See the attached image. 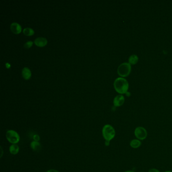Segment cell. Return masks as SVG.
Masks as SVG:
<instances>
[{"label":"cell","instance_id":"6da1fadb","mask_svg":"<svg viewBox=\"0 0 172 172\" xmlns=\"http://www.w3.org/2000/svg\"><path fill=\"white\" fill-rule=\"evenodd\" d=\"M114 86L117 93L120 94H125L128 92L129 83L124 78L119 77L115 80Z\"/></svg>","mask_w":172,"mask_h":172},{"label":"cell","instance_id":"7a4b0ae2","mask_svg":"<svg viewBox=\"0 0 172 172\" xmlns=\"http://www.w3.org/2000/svg\"><path fill=\"white\" fill-rule=\"evenodd\" d=\"M102 134L105 141L110 142L115 137L116 131L113 126L110 124H106L102 128Z\"/></svg>","mask_w":172,"mask_h":172},{"label":"cell","instance_id":"3957f363","mask_svg":"<svg viewBox=\"0 0 172 172\" xmlns=\"http://www.w3.org/2000/svg\"><path fill=\"white\" fill-rule=\"evenodd\" d=\"M131 71V66L129 63L121 64L118 68V74L122 78L127 77Z\"/></svg>","mask_w":172,"mask_h":172},{"label":"cell","instance_id":"277c9868","mask_svg":"<svg viewBox=\"0 0 172 172\" xmlns=\"http://www.w3.org/2000/svg\"><path fill=\"white\" fill-rule=\"evenodd\" d=\"M6 138L7 140L12 144H17L20 140V137L15 130H9L6 133Z\"/></svg>","mask_w":172,"mask_h":172},{"label":"cell","instance_id":"5b68a950","mask_svg":"<svg viewBox=\"0 0 172 172\" xmlns=\"http://www.w3.org/2000/svg\"><path fill=\"white\" fill-rule=\"evenodd\" d=\"M134 135L137 139L140 140H144L147 137V131L146 129L142 126H138L135 129Z\"/></svg>","mask_w":172,"mask_h":172},{"label":"cell","instance_id":"8992f818","mask_svg":"<svg viewBox=\"0 0 172 172\" xmlns=\"http://www.w3.org/2000/svg\"><path fill=\"white\" fill-rule=\"evenodd\" d=\"M124 102H125L124 96L122 95H118L116 96L114 99L113 104L116 107H119L124 104Z\"/></svg>","mask_w":172,"mask_h":172},{"label":"cell","instance_id":"52a82bcc","mask_svg":"<svg viewBox=\"0 0 172 172\" xmlns=\"http://www.w3.org/2000/svg\"><path fill=\"white\" fill-rule=\"evenodd\" d=\"M10 29L11 32L16 34H18L22 32V27L20 24L16 23L13 22L10 25Z\"/></svg>","mask_w":172,"mask_h":172},{"label":"cell","instance_id":"ba28073f","mask_svg":"<svg viewBox=\"0 0 172 172\" xmlns=\"http://www.w3.org/2000/svg\"><path fill=\"white\" fill-rule=\"evenodd\" d=\"M34 44L39 47H44L48 44V41L46 38L39 37L37 38L34 41Z\"/></svg>","mask_w":172,"mask_h":172},{"label":"cell","instance_id":"9c48e42d","mask_svg":"<svg viewBox=\"0 0 172 172\" xmlns=\"http://www.w3.org/2000/svg\"><path fill=\"white\" fill-rule=\"evenodd\" d=\"M22 75L25 80H29L32 77V72L27 67H24L22 69Z\"/></svg>","mask_w":172,"mask_h":172},{"label":"cell","instance_id":"30bf717a","mask_svg":"<svg viewBox=\"0 0 172 172\" xmlns=\"http://www.w3.org/2000/svg\"><path fill=\"white\" fill-rule=\"evenodd\" d=\"M141 144V141L137 139H133L130 142V146L134 149H137L140 147Z\"/></svg>","mask_w":172,"mask_h":172},{"label":"cell","instance_id":"8fae6325","mask_svg":"<svg viewBox=\"0 0 172 172\" xmlns=\"http://www.w3.org/2000/svg\"><path fill=\"white\" fill-rule=\"evenodd\" d=\"M10 152L13 155H16L19 152V147L17 144H13L10 146Z\"/></svg>","mask_w":172,"mask_h":172},{"label":"cell","instance_id":"7c38bea8","mask_svg":"<svg viewBox=\"0 0 172 172\" xmlns=\"http://www.w3.org/2000/svg\"><path fill=\"white\" fill-rule=\"evenodd\" d=\"M30 147L34 151H39L41 149V144L38 141H33L30 143Z\"/></svg>","mask_w":172,"mask_h":172},{"label":"cell","instance_id":"4fadbf2b","mask_svg":"<svg viewBox=\"0 0 172 172\" xmlns=\"http://www.w3.org/2000/svg\"><path fill=\"white\" fill-rule=\"evenodd\" d=\"M23 32L24 35H26L27 37H30V36L34 35V30L29 27L24 28L23 30Z\"/></svg>","mask_w":172,"mask_h":172},{"label":"cell","instance_id":"5bb4252c","mask_svg":"<svg viewBox=\"0 0 172 172\" xmlns=\"http://www.w3.org/2000/svg\"><path fill=\"white\" fill-rule=\"evenodd\" d=\"M138 61V57L136 55H132L129 58V63L130 65H135Z\"/></svg>","mask_w":172,"mask_h":172},{"label":"cell","instance_id":"9a60e30c","mask_svg":"<svg viewBox=\"0 0 172 172\" xmlns=\"http://www.w3.org/2000/svg\"><path fill=\"white\" fill-rule=\"evenodd\" d=\"M33 45V42L32 41H28L26 43H25L24 44V48L26 49L30 48Z\"/></svg>","mask_w":172,"mask_h":172},{"label":"cell","instance_id":"2e32d148","mask_svg":"<svg viewBox=\"0 0 172 172\" xmlns=\"http://www.w3.org/2000/svg\"><path fill=\"white\" fill-rule=\"evenodd\" d=\"M33 140L34 141H38L39 142V141L40 140V137H39V136L38 135H34L33 136Z\"/></svg>","mask_w":172,"mask_h":172},{"label":"cell","instance_id":"e0dca14e","mask_svg":"<svg viewBox=\"0 0 172 172\" xmlns=\"http://www.w3.org/2000/svg\"><path fill=\"white\" fill-rule=\"evenodd\" d=\"M148 172H160V171L157 168H152L149 170Z\"/></svg>","mask_w":172,"mask_h":172},{"label":"cell","instance_id":"ac0fdd59","mask_svg":"<svg viewBox=\"0 0 172 172\" xmlns=\"http://www.w3.org/2000/svg\"><path fill=\"white\" fill-rule=\"evenodd\" d=\"M46 172H60L59 171L54 170V169H51L49 170H48Z\"/></svg>","mask_w":172,"mask_h":172},{"label":"cell","instance_id":"d6986e66","mask_svg":"<svg viewBox=\"0 0 172 172\" xmlns=\"http://www.w3.org/2000/svg\"><path fill=\"white\" fill-rule=\"evenodd\" d=\"M6 66L7 67V68L9 69L10 67H11V65H10L9 63H6Z\"/></svg>","mask_w":172,"mask_h":172},{"label":"cell","instance_id":"ffe728a7","mask_svg":"<svg viewBox=\"0 0 172 172\" xmlns=\"http://www.w3.org/2000/svg\"><path fill=\"white\" fill-rule=\"evenodd\" d=\"M110 141H105V145L106 146H109L110 145Z\"/></svg>","mask_w":172,"mask_h":172},{"label":"cell","instance_id":"44dd1931","mask_svg":"<svg viewBox=\"0 0 172 172\" xmlns=\"http://www.w3.org/2000/svg\"><path fill=\"white\" fill-rule=\"evenodd\" d=\"M124 172H135L134 171H133L132 170H127L126 171H125Z\"/></svg>","mask_w":172,"mask_h":172},{"label":"cell","instance_id":"7402d4cb","mask_svg":"<svg viewBox=\"0 0 172 172\" xmlns=\"http://www.w3.org/2000/svg\"><path fill=\"white\" fill-rule=\"evenodd\" d=\"M164 172H172V171H166Z\"/></svg>","mask_w":172,"mask_h":172},{"label":"cell","instance_id":"603a6c76","mask_svg":"<svg viewBox=\"0 0 172 172\" xmlns=\"http://www.w3.org/2000/svg\"></svg>","mask_w":172,"mask_h":172}]
</instances>
